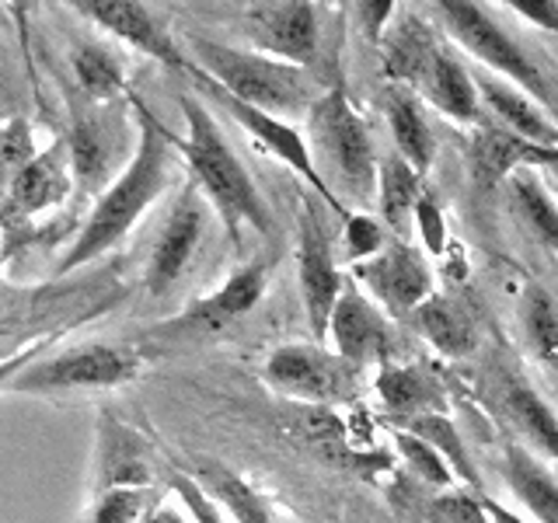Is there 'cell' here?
Returning a JSON list of instances; mask_svg holds the SVG:
<instances>
[{"label":"cell","instance_id":"obj_1","mask_svg":"<svg viewBox=\"0 0 558 523\" xmlns=\"http://www.w3.org/2000/svg\"><path fill=\"white\" fill-rule=\"evenodd\" d=\"M133 115L136 144L116 179L95 196L92 214H87L81 231L70 241V248L57 262V279L116 252L133 234V227L144 220L147 209L165 196L174 171H179V136L165 130V122L140 98H133Z\"/></svg>","mask_w":558,"mask_h":523},{"label":"cell","instance_id":"obj_2","mask_svg":"<svg viewBox=\"0 0 558 523\" xmlns=\"http://www.w3.org/2000/svg\"><path fill=\"white\" fill-rule=\"evenodd\" d=\"M182 119L185 136H179V154L192 171V182L199 185L206 203L217 209L223 220V231L231 241H241V227H252L258 234L272 231V214L262 199L258 185L252 182L248 168L241 165L231 139L223 136L220 122L199 98L182 95Z\"/></svg>","mask_w":558,"mask_h":523},{"label":"cell","instance_id":"obj_3","mask_svg":"<svg viewBox=\"0 0 558 523\" xmlns=\"http://www.w3.org/2000/svg\"><path fill=\"white\" fill-rule=\"evenodd\" d=\"M189 49H192V63L217 87H223L227 95H234L238 101L252 105V109L287 122L307 119L314 105L331 87L322 77H314L311 70L272 60L255 49H238L217 39H206V35H192Z\"/></svg>","mask_w":558,"mask_h":523},{"label":"cell","instance_id":"obj_4","mask_svg":"<svg viewBox=\"0 0 558 523\" xmlns=\"http://www.w3.org/2000/svg\"><path fill=\"white\" fill-rule=\"evenodd\" d=\"M311 154L325 185L356 206H366L377 196V161L374 139L363 115L353 109L342 84H331L325 98L307 115ZM345 206V203H342Z\"/></svg>","mask_w":558,"mask_h":523},{"label":"cell","instance_id":"obj_5","mask_svg":"<svg viewBox=\"0 0 558 523\" xmlns=\"http://www.w3.org/2000/svg\"><path fill=\"white\" fill-rule=\"evenodd\" d=\"M144 370V356L130 345L112 342H87L63 349V353H46L35 360L28 370L11 384L14 394L32 398H63L81 391H112L126 388Z\"/></svg>","mask_w":558,"mask_h":523},{"label":"cell","instance_id":"obj_6","mask_svg":"<svg viewBox=\"0 0 558 523\" xmlns=\"http://www.w3.org/2000/svg\"><path fill=\"white\" fill-rule=\"evenodd\" d=\"M262 377L272 391L296 405H349L363 391V370L325 345H279L262 363Z\"/></svg>","mask_w":558,"mask_h":523},{"label":"cell","instance_id":"obj_7","mask_svg":"<svg viewBox=\"0 0 558 523\" xmlns=\"http://www.w3.org/2000/svg\"><path fill=\"white\" fill-rule=\"evenodd\" d=\"M436 11H440L447 32L453 35V42H458L464 52H471V57L493 70V74H502L513 87H520L523 95L537 98L541 109H555V98H551V87H548L545 74H541V70L527 60V52H523L510 35L493 22V14H488L482 4H471V0H440Z\"/></svg>","mask_w":558,"mask_h":523},{"label":"cell","instance_id":"obj_8","mask_svg":"<svg viewBox=\"0 0 558 523\" xmlns=\"http://www.w3.org/2000/svg\"><path fill=\"white\" fill-rule=\"evenodd\" d=\"M185 77H189L192 84H196V92H199L203 98H214V101L220 105V109H223L227 115H231V119L238 122V126H241L244 133H248L262 150L272 154L276 161H283L290 171L301 174V179L328 203V209H336V214L345 217V206L339 203L336 192H331V188L325 185L318 165H314L311 144L304 139V133L293 126V122L276 119V115H269V112H258V109H252V105L238 101L234 95H227L223 87H217L214 81H209L196 63L189 66V74H185Z\"/></svg>","mask_w":558,"mask_h":523},{"label":"cell","instance_id":"obj_9","mask_svg":"<svg viewBox=\"0 0 558 523\" xmlns=\"http://www.w3.org/2000/svg\"><path fill=\"white\" fill-rule=\"evenodd\" d=\"M241 25L255 42V52L272 60L293 63L322 77L325 70V42H322V8L307 0H276V4H248Z\"/></svg>","mask_w":558,"mask_h":523},{"label":"cell","instance_id":"obj_10","mask_svg":"<svg viewBox=\"0 0 558 523\" xmlns=\"http://www.w3.org/2000/svg\"><path fill=\"white\" fill-rule=\"evenodd\" d=\"M296 283H301L307 325L322 345L328 339V321L345 279L336 266V255H331L328 227L318 214V206L311 203H301V214H296Z\"/></svg>","mask_w":558,"mask_h":523},{"label":"cell","instance_id":"obj_11","mask_svg":"<svg viewBox=\"0 0 558 523\" xmlns=\"http://www.w3.org/2000/svg\"><path fill=\"white\" fill-rule=\"evenodd\" d=\"M206 234V196L199 192L196 182H185L179 199L171 203V214L161 223V234H157L147 269H144V287L150 296H165L185 269L196 258L199 244Z\"/></svg>","mask_w":558,"mask_h":523},{"label":"cell","instance_id":"obj_12","mask_svg":"<svg viewBox=\"0 0 558 523\" xmlns=\"http://www.w3.org/2000/svg\"><path fill=\"white\" fill-rule=\"evenodd\" d=\"M349 279L360 283L366 296L377 307L395 314V318H412L433 296V272L426 266V258L405 241L388 244L377 258L353 266Z\"/></svg>","mask_w":558,"mask_h":523},{"label":"cell","instance_id":"obj_13","mask_svg":"<svg viewBox=\"0 0 558 523\" xmlns=\"http://www.w3.org/2000/svg\"><path fill=\"white\" fill-rule=\"evenodd\" d=\"M328 342L331 353L353 363L356 370H371V366L391 363L395 353V328L380 314V307L366 296L353 279H345V287L336 301L328 321Z\"/></svg>","mask_w":558,"mask_h":523},{"label":"cell","instance_id":"obj_14","mask_svg":"<svg viewBox=\"0 0 558 523\" xmlns=\"http://www.w3.org/2000/svg\"><path fill=\"white\" fill-rule=\"evenodd\" d=\"M269 272H272L269 258H255V262H248V266L234 269L214 293L192 301L179 318H171L161 328V336H171V339L209 336V331H220L231 321L244 318V314L255 311L262 296H266Z\"/></svg>","mask_w":558,"mask_h":523},{"label":"cell","instance_id":"obj_15","mask_svg":"<svg viewBox=\"0 0 558 523\" xmlns=\"http://www.w3.org/2000/svg\"><path fill=\"white\" fill-rule=\"evenodd\" d=\"M70 8L84 14L87 22L98 25L101 32H109L112 39L144 52L154 63H161L182 77L189 74L192 60L182 52V46L174 42V35L150 14V8L133 4V0H74Z\"/></svg>","mask_w":558,"mask_h":523},{"label":"cell","instance_id":"obj_16","mask_svg":"<svg viewBox=\"0 0 558 523\" xmlns=\"http://www.w3.org/2000/svg\"><path fill=\"white\" fill-rule=\"evenodd\" d=\"M109 488H154V458L147 440L112 412L98 418V447L92 471V496Z\"/></svg>","mask_w":558,"mask_h":523},{"label":"cell","instance_id":"obj_17","mask_svg":"<svg viewBox=\"0 0 558 523\" xmlns=\"http://www.w3.org/2000/svg\"><path fill=\"white\" fill-rule=\"evenodd\" d=\"M558 168V150L531 144L502 126L475 130L468 144V171L478 188H496L499 182L513 179L520 171H551Z\"/></svg>","mask_w":558,"mask_h":523},{"label":"cell","instance_id":"obj_18","mask_svg":"<svg viewBox=\"0 0 558 523\" xmlns=\"http://www.w3.org/2000/svg\"><path fill=\"white\" fill-rule=\"evenodd\" d=\"M74 185L77 179L74 161H70V144L66 136H60L46 150H39V157L17 174L4 196V209L14 217H39L46 209L63 206Z\"/></svg>","mask_w":558,"mask_h":523},{"label":"cell","instance_id":"obj_19","mask_svg":"<svg viewBox=\"0 0 558 523\" xmlns=\"http://www.w3.org/2000/svg\"><path fill=\"white\" fill-rule=\"evenodd\" d=\"M119 126H126L122 115H112V105H92V112H77L74 126L66 133L74 179L81 188H105L112 171V154L119 150Z\"/></svg>","mask_w":558,"mask_h":523},{"label":"cell","instance_id":"obj_20","mask_svg":"<svg viewBox=\"0 0 558 523\" xmlns=\"http://www.w3.org/2000/svg\"><path fill=\"white\" fill-rule=\"evenodd\" d=\"M412 92L426 95V101L433 109H440L447 119L453 122H464V126H475L482 130V98H478V87L475 77L468 74L464 63L453 57L450 49L436 46L433 57L423 70V77L415 81Z\"/></svg>","mask_w":558,"mask_h":523},{"label":"cell","instance_id":"obj_21","mask_svg":"<svg viewBox=\"0 0 558 523\" xmlns=\"http://www.w3.org/2000/svg\"><path fill=\"white\" fill-rule=\"evenodd\" d=\"M475 87H478L482 105L496 115L502 130L531 139V144L558 150V122L548 115V109H541L531 95H523L510 81H499L496 74H478Z\"/></svg>","mask_w":558,"mask_h":523},{"label":"cell","instance_id":"obj_22","mask_svg":"<svg viewBox=\"0 0 558 523\" xmlns=\"http://www.w3.org/2000/svg\"><path fill=\"white\" fill-rule=\"evenodd\" d=\"M374 398H377V405L391 415V423H405V418L447 409V394L440 388V380L405 363L377 366Z\"/></svg>","mask_w":558,"mask_h":523},{"label":"cell","instance_id":"obj_23","mask_svg":"<svg viewBox=\"0 0 558 523\" xmlns=\"http://www.w3.org/2000/svg\"><path fill=\"white\" fill-rule=\"evenodd\" d=\"M192 478L223 506V513L231 516V523H287L283 510H279L258 485H252L248 478L238 475L231 467L206 461L192 471Z\"/></svg>","mask_w":558,"mask_h":523},{"label":"cell","instance_id":"obj_24","mask_svg":"<svg viewBox=\"0 0 558 523\" xmlns=\"http://www.w3.org/2000/svg\"><path fill=\"white\" fill-rule=\"evenodd\" d=\"M409 321L447 360H464L478 349V325L468 314V307L453 301V296L433 293Z\"/></svg>","mask_w":558,"mask_h":523},{"label":"cell","instance_id":"obj_25","mask_svg":"<svg viewBox=\"0 0 558 523\" xmlns=\"http://www.w3.org/2000/svg\"><path fill=\"white\" fill-rule=\"evenodd\" d=\"M384 115H388V126L395 136V147L405 161L426 174L433 168V157H436V144H433V130L423 115V105H418L415 92L405 84H391L384 92Z\"/></svg>","mask_w":558,"mask_h":523},{"label":"cell","instance_id":"obj_26","mask_svg":"<svg viewBox=\"0 0 558 523\" xmlns=\"http://www.w3.org/2000/svg\"><path fill=\"white\" fill-rule=\"evenodd\" d=\"M502 471H506V485H510V492L520 499L523 510L537 523H558V482L527 447L506 443Z\"/></svg>","mask_w":558,"mask_h":523},{"label":"cell","instance_id":"obj_27","mask_svg":"<svg viewBox=\"0 0 558 523\" xmlns=\"http://www.w3.org/2000/svg\"><path fill=\"white\" fill-rule=\"evenodd\" d=\"M423 174H418L401 154H384L377 161V206L384 223L398 238H409L415 220V203L423 196Z\"/></svg>","mask_w":558,"mask_h":523},{"label":"cell","instance_id":"obj_28","mask_svg":"<svg viewBox=\"0 0 558 523\" xmlns=\"http://www.w3.org/2000/svg\"><path fill=\"white\" fill-rule=\"evenodd\" d=\"M502 405L510 412L513 426L527 436V443L558 464V415L548 409V401L510 374V380H506V388H502Z\"/></svg>","mask_w":558,"mask_h":523},{"label":"cell","instance_id":"obj_29","mask_svg":"<svg viewBox=\"0 0 558 523\" xmlns=\"http://www.w3.org/2000/svg\"><path fill=\"white\" fill-rule=\"evenodd\" d=\"M398 429H409L415 433L418 440H426L440 458L447 461V467L453 471V478L464 482L471 492L482 496V478H478V467L471 461V453L461 440L458 426H453V418L447 412H426V415H415V418H405V423H391Z\"/></svg>","mask_w":558,"mask_h":523},{"label":"cell","instance_id":"obj_30","mask_svg":"<svg viewBox=\"0 0 558 523\" xmlns=\"http://www.w3.org/2000/svg\"><path fill=\"white\" fill-rule=\"evenodd\" d=\"M70 70H74V81L87 105H112L126 95V70L112 49L84 42L70 52Z\"/></svg>","mask_w":558,"mask_h":523},{"label":"cell","instance_id":"obj_31","mask_svg":"<svg viewBox=\"0 0 558 523\" xmlns=\"http://www.w3.org/2000/svg\"><path fill=\"white\" fill-rule=\"evenodd\" d=\"M440 42H433V35L409 17L398 28H391L388 35H380V52H384V70L395 84L415 87V81L423 77V70L433 57V49Z\"/></svg>","mask_w":558,"mask_h":523},{"label":"cell","instance_id":"obj_32","mask_svg":"<svg viewBox=\"0 0 558 523\" xmlns=\"http://www.w3.org/2000/svg\"><path fill=\"white\" fill-rule=\"evenodd\" d=\"M513 203L520 209V217L527 220V227L537 234L541 244L558 248V206L548 196V188L541 185L537 171H520L510 179Z\"/></svg>","mask_w":558,"mask_h":523},{"label":"cell","instance_id":"obj_33","mask_svg":"<svg viewBox=\"0 0 558 523\" xmlns=\"http://www.w3.org/2000/svg\"><path fill=\"white\" fill-rule=\"evenodd\" d=\"M520 321L534 353L545 363H558V304L548 296V290H541V287L523 290Z\"/></svg>","mask_w":558,"mask_h":523},{"label":"cell","instance_id":"obj_34","mask_svg":"<svg viewBox=\"0 0 558 523\" xmlns=\"http://www.w3.org/2000/svg\"><path fill=\"white\" fill-rule=\"evenodd\" d=\"M157 502L154 488H109L92 496L77 523H144Z\"/></svg>","mask_w":558,"mask_h":523},{"label":"cell","instance_id":"obj_35","mask_svg":"<svg viewBox=\"0 0 558 523\" xmlns=\"http://www.w3.org/2000/svg\"><path fill=\"white\" fill-rule=\"evenodd\" d=\"M391 440H395L401 461L409 464L412 475H418V478H423L426 485H433V488H444V492L458 488V478H453V471L447 467V461L426 440H418L415 433L398 429V426H391Z\"/></svg>","mask_w":558,"mask_h":523},{"label":"cell","instance_id":"obj_36","mask_svg":"<svg viewBox=\"0 0 558 523\" xmlns=\"http://www.w3.org/2000/svg\"><path fill=\"white\" fill-rule=\"evenodd\" d=\"M35 157H39V147H35V130L28 119H8L0 126V192L8 196V188L14 185V179L22 174Z\"/></svg>","mask_w":558,"mask_h":523},{"label":"cell","instance_id":"obj_37","mask_svg":"<svg viewBox=\"0 0 558 523\" xmlns=\"http://www.w3.org/2000/svg\"><path fill=\"white\" fill-rule=\"evenodd\" d=\"M342 220H345V258H349V266L371 262V258H377L384 248H388V234H384V227L371 214L345 209Z\"/></svg>","mask_w":558,"mask_h":523},{"label":"cell","instance_id":"obj_38","mask_svg":"<svg viewBox=\"0 0 558 523\" xmlns=\"http://www.w3.org/2000/svg\"><path fill=\"white\" fill-rule=\"evenodd\" d=\"M168 485H171V492L179 496L182 510L192 516V523H231V516L223 513V506L209 496L196 478L185 475V471H171Z\"/></svg>","mask_w":558,"mask_h":523},{"label":"cell","instance_id":"obj_39","mask_svg":"<svg viewBox=\"0 0 558 523\" xmlns=\"http://www.w3.org/2000/svg\"><path fill=\"white\" fill-rule=\"evenodd\" d=\"M429 516H433V523H488L485 502L478 492H471V488H450V492H440L429 502Z\"/></svg>","mask_w":558,"mask_h":523},{"label":"cell","instance_id":"obj_40","mask_svg":"<svg viewBox=\"0 0 558 523\" xmlns=\"http://www.w3.org/2000/svg\"><path fill=\"white\" fill-rule=\"evenodd\" d=\"M418 227V238H423V248L433 255V258H444L447 248H450V234H447V217L440 203H436L433 188H423V196L415 203V220Z\"/></svg>","mask_w":558,"mask_h":523},{"label":"cell","instance_id":"obj_41","mask_svg":"<svg viewBox=\"0 0 558 523\" xmlns=\"http://www.w3.org/2000/svg\"><path fill=\"white\" fill-rule=\"evenodd\" d=\"M63 336H66V328L46 331L43 339H32L28 345L14 349V353H8V356H0V391H11V384H14L17 377H22L35 360H43Z\"/></svg>","mask_w":558,"mask_h":523},{"label":"cell","instance_id":"obj_42","mask_svg":"<svg viewBox=\"0 0 558 523\" xmlns=\"http://www.w3.org/2000/svg\"><path fill=\"white\" fill-rule=\"evenodd\" d=\"M506 8L517 11L523 22L558 35V4L555 0H506Z\"/></svg>","mask_w":558,"mask_h":523},{"label":"cell","instance_id":"obj_43","mask_svg":"<svg viewBox=\"0 0 558 523\" xmlns=\"http://www.w3.org/2000/svg\"><path fill=\"white\" fill-rule=\"evenodd\" d=\"M356 11L363 14V25H366V32H371V42L380 46V28H384V25H391V11H395V4H391V0H384V4H360Z\"/></svg>","mask_w":558,"mask_h":523},{"label":"cell","instance_id":"obj_44","mask_svg":"<svg viewBox=\"0 0 558 523\" xmlns=\"http://www.w3.org/2000/svg\"><path fill=\"white\" fill-rule=\"evenodd\" d=\"M144 523H192V516L185 510H179V506H168V502H157L150 516Z\"/></svg>","mask_w":558,"mask_h":523},{"label":"cell","instance_id":"obj_45","mask_svg":"<svg viewBox=\"0 0 558 523\" xmlns=\"http://www.w3.org/2000/svg\"><path fill=\"white\" fill-rule=\"evenodd\" d=\"M482 502H485L488 523H527V520H523V516H517V513H510V510H506V506H502V502H496V499L482 496Z\"/></svg>","mask_w":558,"mask_h":523},{"label":"cell","instance_id":"obj_46","mask_svg":"<svg viewBox=\"0 0 558 523\" xmlns=\"http://www.w3.org/2000/svg\"><path fill=\"white\" fill-rule=\"evenodd\" d=\"M8 255V238H4V227H0V262H4Z\"/></svg>","mask_w":558,"mask_h":523},{"label":"cell","instance_id":"obj_47","mask_svg":"<svg viewBox=\"0 0 558 523\" xmlns=\"http://www.w3.org/2000/svg\"><path fill=\"white\" fill-rule=\"evenodd\" d=\"M551 171H555V174H558V168H551Z\"/></svg>","mask_w":558,"mask_h":523}]
</instances>
